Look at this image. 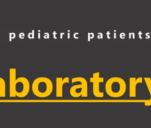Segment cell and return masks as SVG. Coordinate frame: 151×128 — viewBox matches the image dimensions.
Listing matches in <instances>:
<instances>
[{
  "mask_svg": "<svg viewBox=\"0 0 151 128\" xmlns=\"http://www.w3.org/2000/svg\"><path fill=\"white\" fill-rule=\"evenodd\" d=\"M32 90L37 96L46 97L52 93V84L46 78H39L34 81Z\"/></svg>",
  "mask_w": 151,
  "mask_h": 128,
  "instance_id": "6da1fadb",
  "label": "cell"
},
{
  "mask_svg": "<svg viewBox=\"0 0 151 128\" xmlns=\"http://www.w3.org/2000/svg\"><path fill=\"white\" fill-rule=\"evenodd\" d=\"M106 89L110 96L118 97L124 94L125 91V84L122 79H119L118 78H114L107 83Z\"/></svg>",
  "mask_w": 151,
  "mask_h": 128,
  "instance_id": "7a4b0ae2",
  "label": "cell"
}]
</instances>
